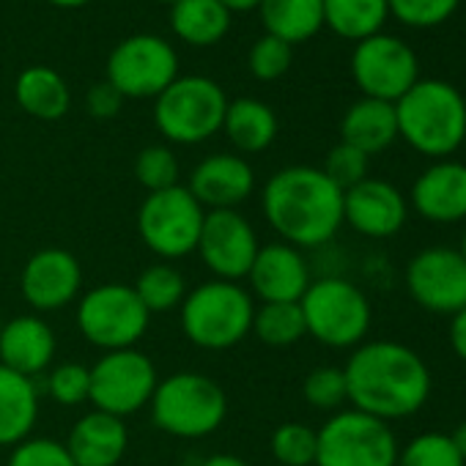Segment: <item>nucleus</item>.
Masks as SVG:
<instances>
[{
  "label": "nucleus",
  "instance_id": "412c9836",
  "mask_svg": "<svg viewBox=\"0 0 466 466\" xmlns=\"http://www.w3.org/2000/svg\"><path fill=\"white\" fill-rule=\"evenodd\" d=\"M56 349L58 340L53 327L36 313L4 321L0 329V365L20 376L36 379L45 373L56 360Z\"/></svg>",
  "mask_w": 466,
  "mask_h": 466
},
{
  "label": "nucleus",
  "instance_id": "58836bf2",
  "mask_svg": "<svg viewBox=\"0 0 466 466\" xmlns=\"http://www.w3.org/2000/svg\"><path fill=\"white\" fill-rule=\"evenodd\" d=\"M6 466H75L64 441L53 436H28L12 447Z\"/></svg>",
  "mask_w": 466,
  "mask_h": 466
},
{
  "label": "nucleus",
  "instance_id": "20e7f679",
  "mask_svg": "<svg viewBox=\"0 0 466 466\" xmlns=\"http://www.w3.org/2000/svg\"><path fill=\"white\" fill-rule=\"evenodd\" d=\"M178 313L181 329L192 346L203 351H225L250 335L256 302L239 283L206 280L187 291Z\"/></svg>",
  "mask_w": 466,
  "mask_h": 466
},
{
  "label": "nucleus",
  "instance_id": "a19ab883",
  "mask_svg": "<svg viewBox=\"0 0 466 466\" xmlns=\"http://www.w3.org/2000/svg\"><path fill=\"white\" fill-rule=\"evenodd\" d=\"M121 107H124V96H121L107 80L91 86L88 94H86V110H88L94 118H99V121L116 118V116L121 113Z\"/></svg>",
  "mask_w": 466,
  "mask_h": 466
},
{
  "label": "nucleus",
  "instance_id": "9d476101",
  "mask_svg": "<svg viewBox=\"0 0 466 466\" xmlns=\"http://www.w3.org/2000/svg\"><path fill=\"white\" fill-rule=\"evenodd\" d=\"M83 340L102 351L135 349L148 332V310L127 283H102L86 291L75 313Z\"/></svg>",
  "mask_w": 466,
  "mask_h": 466
},
{
  "label": "nucleus",
  "instance_id": "6e6552de",
  "mask_svg": "<svg viewBox=\"0 0 466 466\" xmlns=\"http://www.w3.org/2000/svg\"><path fill=\"white\" fill-rule=\"evenodd\" d=\"M206 208L181 184L148 192L137 208V233L159 261H178L198 250Z\"/></svg>",
  "mask_w": 466,
  "mask_h": 466
},
{
  "label": "nucleus",
  "instance_id": "4468645a",
  "mask_svg": "<svg viewBox=\"0 0 466 466\" xmlns=\"http://www.w3.org/2000/svg\"><path fill=\"white\" fill-rule=\"evenodd\" d=\"M261 250L258 233L253 222L239 208L206 211L198 256L203 267L214 275V280L239 283L250 275V267Z\"/></svg>",
  "mask_w": 466,
  "mask_h": 466
},
{
  "label": "nucleus",
  "instance_id": "4be33fe9",
  "mask_svg": "<svg viewBox=\"0 0 466 466\" xmlns=\"http://www.w3.org/2000/svg\"><path fill=\"white\" fill-rule=\"evenodd\" d=\"M64 444L75 466H118L129 447V428L121 417L94 409L72 425Z\"/></svg>",
  "mask_w": 466,
  "mask_h": 466
},
{
  "label": "nucleus",
  "instance_id": "de8ad7c7",
  "mask_svg": "<svg viewBox=\"0 0 466 466\" xmlns=\"http://www.w3.org/2000/svg\"><path fill=\"white\" fill-rule=\"evenodd\" d=\"M461 256H463V261H466V233H463V239H461V250H458Z\"/></svg>",
  "mask_w": 466,
  "mask_h": 466
},
{
  "label": "nucleus",
  "instance_id": "5701e85b",
  "mask_svg": "<svg viewBox=\"0 0 466 466\" xmlns=\"http://www.w3.org/2000/svg\"><path fill=\"white\" fill-rule=\"evenodd\" d=\"M39 420L36 381L0 365V447L25 441Z\"/></svg>",
  "mask_w": 466,
  "mask_h": 466
},
{
  "label": "nucleus",
  "instance_id": "7ed1b4c3",
  "mask_svg": "<svg viewBox=\"0 0 466 466\" xmlns=\"http://www.w3.org/2000/svg\"><path fill=\"white\" fill-rule=\"evenodd\" d=\"M398 137L417 154L447 159L466 140V99L444 80H417L398 102Z\"/></svg>",
  "mask_w": 466,
  "mask_h": 466
},
{
  "label": "nucleus",
  "instance_id": "dca6fc26",
  "mask_svg": "<svg viewBox=\"0 0 466 466\" xmlns=\"http://www.w3.org/2000/svg\"><path fill=\"white\" fill-rule=\"evenodd\" d=\"M23 299L39 313L69 308L83 291V267L64 248H45L34 253L20 272Z\"/></svg>",
  "mask_w": 466,
  "mask_h": 466
},
{
  "label": "nucleus",
  "instance_id": "b1692460",
  "mask_svg": "<svg viewBox=\"0 0 466 466\" xmlns=\"http://www.w3.org/2000/svg\"><path fill=\"white\" fill-rule=\"evenodd\" d=\"M340 137H343L340 143H349L368 157L387 151L398 140L395 105L362 96L346 110L340 121Z\"/></svg>",
  "mask_w": 466,
  "mask_h": 466
},
{
  "label": "nucleus",
  "instance_id": "37998d69",
  "mask_svg": "<svg viewBox=\"0 0 466 466\" xmlns=\"http://www.w3.org/2000/svg\"><path fill=\"white\" fill-rule=\"evenodd\" d=\"M198 466H250V463H245L239 455H230V452H217V455H208V458H203Z\"/></svg>",
  "mask_w": 466,
  "mask_h": 466
},
{
  "label": "nucleus",
  "instance_id": "473e14b6",
  "mask_svg": "<svg viewBox=\"0 0 466 466\" xmlns=\"http://www.w3.org/2000/svg\"><path fill=\"white\" fill-rule=\"evenodd\" d=\"M316 431L305 422H283L272 433V455L280 466H316Z\"/></svg>",
  "mask_w": 466,
  "mask_h": 466
},
{
  "label": "nucleus",
  "instance_id": "1a4fd4ad",
  "mask_svg": "<svg viewBox=\"0 0 466 466\" xmlns=\"http://www.w3.org/2000/svg\"><path fill=\"white\" fill-rule=\"evenodd\" d=\"M316 439V466H395L400 450L390 422L357 409L335 411Z\"/></svg>",
  "mask_w": 466,
  "mask_h": 466
},
{
  "label": "nucleus",
  "instance_id": "39448f33",
  "mask_svg": "<svg viewBox=\"0 0 466 466\" xmlns=\"http://www.w3.org/2000/svg\"><path fill=\"white\" fill-rule=\"evenodd\" d=\"M148 406L151 420L162 433L176 439H203L225 422L228 395L211 376L181 370L157 384Z\"/></svg>",
  "mask_w": 466,
  "mask_h": 466
},
{
  "label": "nucleus",
  "instance_id": "aec40b11",
  "mask_svg": "<svg viewBox=\"0 0 466 466\" xmlns=\"http://www.w3.org/2000/svg\"><path fill=\"white\" fill-rule=\"evenodd\" d=\"M248 280L261 302H299L313 283L305 253L286 242L261 245Z\"/></svg>",
  "mask_w": 466,
  "mask_h": 466
},
{
  "label": "nucleus",
  "instance_id": "9b49d317",
  "mask_svg": "<svg viewBox=\"0 0 466 466\" xmlns=\"http://www.w3.org/2000/svg\"><path fill=\"white\" fill-rule=\"evenodd\" d=\"M178 77V56L170 42L154 34L121 39L105 64V80L124 99H157Z\"/></svg>",
  "mask_w": 466,
  "mask_h": 466
},
{
  "label": "nucleus",
  "instance_id": "7c9ffc66",
  "mask_svg": "<svg viewBox=\"0 0 466 466\" xmlns=\"http://www.w3.org/2000/svg\"><path fill=\"white\" fill-rule=\"evenodd\" d=\"M250 335H256L261 343L272 349H286L299 343L308 335L299 302H261V308H256L253 313Z\"/></svg>",
  "mask_w": 466,
  "mask_h": 466
},
{
  "label": "nucleus",
  "instance_id": "72a5a7b5",
  "mask_svg": "<svg viewBox=\"0 0 466 466\" xmlns=\"http://www.w3.org/2000/svg\"><path fill=\"white\" fill-rule=\"evenodd\" d=\"M302 398L321 411H340V406L349 400L346 390V373L338 365H319L313 368L302 381Z\"/></svg>",
  "mask_w": 466,
  "mask_h": 466
},
{
  "label": "nucleus",
  "instance_id": "2eb2a0df",
  "mask_svg": "<svg viewBox=\"0 0 466 466\" xmlns=\"http://www.w3.org/2000/svg\"><path fill=\"white\" fill-rule=\"evenodd\" d=\"M409 297L428 313L455 316L466 308V261L452 248H425L406 267Z\"/></svg>",
  "mask_w": 466,
  "mask_h": 466
},
{
  "label": "nucleus",
  "instance_id": "ea45409f",
  "mask_svg": "<svg viewBox=\"0 0 466 466\" xmlns=\"http://www.w3.org/2000/svg\"><path fill=\"white\" fill-rule=\"evenodd\" d=\"M368 154H362L360 148L349 146V143H338L335 148H329L327 159H324V173L346 192L354 184H360L362 178H368Z\"/></svg>",
  "mask_w": 466,
  "mask_h": 466
},
{
  "label": "nucleus",
  "instance_id": "393cba45",
  "mask_svg": "<svg viewBox=\"0 0 466 466\" xmlns=\"http://www.w3.org/2000/svg\"><path fill=\"white\" fill-rule=\"evenodd\" d=\"M278 129H280L278 116L267 102L253 99V96H239L228 102L222 132L228 135V140L239 154L267 151L275 143Z\"/></svg>",
  "mask_w": 466,
  "mask_h": 466
},
{
  "label": "nucleus",
  "instance_id": "e433bc0d",
  "mask_svg": "<svg viewBox=\"0 0 466 466\" xmlns=\"http://www.w3.org/2000/svg\"><path fill=\"white\" fill-rule=\"evenodd\" d=\"M291 61H294V50L291 45H286L283 39L278 36H261L253 47H250V56H248V66H250V75L261 83H275L280 80L289 69H291Z\"/></svg>",
  "mask_w": 466,
  "mask_h": 466
},
{
  "label": "nucleus",
  "instance_id": "0eeeda50",
  "mask_svg": "<svg viewBox=\"0 0 466 466\" xmlns=\"http://www.w3.org/2000/svg\"><path fill=\"white\" fill-rule=\"evenodd\" d=\"M308 335L329 349H357L365 343L373 321L370 302L362 289L346 278L313 280L299 299Z\"/></svg>",
  "mask_w": 466,
  "mask_h": 466
},
{
  "label": "nucleus",
  "instance_id": "a18cd8bd",
  "mask_svg": "<svg viewBox=\"0 0 466 466\" xmlns=\"http://www.w3.org/2000/svg\"><path fill=\"white\" fill-rule=\"evenodd\" d=\"M450 439H452V444H455V450L461 452V458L466 461V420L455 425V431L450 433Z\"/></svg>",
  "mask_w": 466,
  "mask_h": 466
},
{
  "label": "nucleus",
  "instance_id": "c9c22d12",
  "mask_svg": "<svg viewBox=\"0 0 466 466\" xmlns=\"http://www.w3.org/2000/svg\"><path fill=\"white\" fill-rule=\"evenodd\" d=\"M47 395L58 406H80L91 398V368L83 362H61L47 373Z\"/></svg>",
  "mask_w": 466,
  "mask_h": 466
},
{
  "label": "nucleus",
  "instance_id": "49530a36",
  "mask_svg": "<svg viewBox=\"0 0 466 466\" xmlns=\"http://www.w3.org/2000/svg\"><path fill=\"white\" fill-rule=\"evenodd\" d=\"M47 4H53L58 9H80V6H88L91 0H47Z\"/></svg>",
  "mask_w": 466,
  "mask_h": 466
},
{
  "label": "nucleus",
  "instance_id": "a878e982",
  "mask_svg": "<svg viewBox=\"0 0 466 466\" xmlns=\"http://www.w3.org/2000/svg\"><path fill=\"white\" fill-rule=\"evenodd\" d=\"M15 99L20 110L39 121H58L72 107V91L61 72L50 66H28L15 80Z\"/></svg>",
  "mask_w": 466,
  "mask_h": 466
},
{
  "label": "nucleus",
  "instance_id": "f257e3e1",
  "mask_svg": "<svg viewBox=\"0 0 466 466\" xmlns=\"http://www.w3.org/2000/svg\"><path fill=\"white\" fill-rule=\"evenodd\" d=\"M343 373L351 409L384 422L417 414L433 387L425 360L398 340L360 343Z\"/></svg>",
  "mask_w": 466,
  "mask_h": 466
},
{
  "label": "nucleus",
  "instance_id": "423d86ee",
  "mask_svg": "<svg viewBox=\"0 0 466 466\" xmlns=\"http://www.w3.org/2000/svg\"><path fill=\"white\" fill-rule=\"evenodd\" d=\"M228 102L222 86L211 77L178 75L154 102V124L165 140L198 146L222 129Z\"/></svg>",
  "mask_w": 466,
  "mask_h": 466
},
{
  "label": "nucleus",
  "instance_id": "f8f14e48",
  "mask_svg": "<svg viewBox=\"0 0 466 466\" xmlns=\"http://www.w3.org/2000/svg\"><path fill=\"white\" fill-rule=\"evenodd\" d=\"M157 368L148 354L137 349L105 351L91 365V403L113 417H129L151 403L157 390Z\"/></svg>",
  "mask_w": 466,
  "mask_h": 466
},
{
  "label": "nucleus",
  "instance_id": "c85d7f7f",
  "mask_svg": "<svg viewBox=\"0 0 466 466\" xmlns=\"http://www.w3.org/2000/svg\"><path fill=\"white\" fill-rule=\"evenodd\" d=\"M387 17V0H324V25L349 42L381 34Z\"/></svg>",
  "mask_w": 466,
  "mask_h": 466
},
{
  "label": "nucleus",
  "instance_id": "f03ea898",
  "mask_svg": "<svg viewBox=\"0 0 466 466\" xmlns=\"http://www.w3.org/2000/svg\"><path fill=\"white\" fill-rule=\"evenodd\" d=\"M261 211L280 242L297 250L329 245L343 228V189L310 165H289L269 176Z\"/></svg>",
  "mask_w": 466,
  "mask_h": 466
},
{
  "label": "nucleus",
  "instance_id": "ddd939ff",
  "mask_svg": "<svg viewBox=\"0 0 466 466\" xmlns=\"http://www.w3.org/2000/svg\"><path fill=\"white\" fill-rule=\"evenodd\" d=\"M351 77L362 96L395 105L420 80L417 53L398 36H368L351 53Z\"/></svg>",
  "mask_w": 466,
  "mask_h": 466
},
{
  "label": "nucleus",
  "instance_id": "a211bd4d",
  "mask_svg": "<svg viewBox=\"0 0 466 466\" xmlns=\"http://www.w3.org/2000/svg\"><path fill=\"white\" fill-rule=\"evenodd\" d=\"M187 189L206 211L239 208L256 189V170L242 154H208L192 167Z\"/></svg>",
  "mask_w": 466,
  "mask_h": 466
},
{
  "label": "nucleus",
  "instance_id": "cd10ccee",
  "mask_svg": "<svg viewBox=\"0 0 466 466\" xmlns=\"http://www.w3.org/2000/svg\"><path fill=\"white\" fill-rule=\"evenodd\" d=\"M258 15L269 36L294 47L324 28V0H261Z\"/></svg>",
  "mask_w": 466,
  "mask_h": 466
},
{
  "label": "nucleus",
  "instance_id": "2f4dec72",
  "mask_svg": "<svg viewBox=\"0 0 466 466\" xmlns=\"http://www.w3.org/2000/svg\"><path fill=\"white\" fill-rule=\"evenodd\" d=\"M395 466H466V461L455 450L450 433L425 431L398 450Z\"/></svg>",
  "mask_w": 466,
  "mask_h": 466
},
{
  "label": "nucleus",
  "instance_id": "79ce46f5",
  "mask_svg": "<svg viewBox=\"0 0 466 466\" xmlns=\"http://www.w3.org/2000/svg\"><path fill=\"white\" fill-rule=\"evenodd\" d=\"M450 346H452V354L461 362H466V308L450 316Z\"/></svg>",
  "mask_w": 466,
  "mask_h": 466
},
{
  "label": "nucleus",
  "instance_id": "f3484780",
  "mask_svg": "<svg viewBox=\"0 0 466 466\" xmlns=\"http://www.w3.org/2000/svg\"><path fill=\"white\" fill-rule=\"evenodd\" d=\"M409 222L406 195L384 178H362L343 192V225L368 239H390Z\"/></svg>",
  "mask_w": 466,
  "mask_h": 466
},
{
  "label": "nucleus",
  "instance_id": "bb28decb",
  "mask_svg": "<svg viewBox=\"0 0 466 466\" xmlns=\"http://www.w3.org/2000/svg\"><path fill=\"white\" fill-rule=\"evenodd\" d=\"M233 15L219 0H178L170 6V31L192 47H211L230 31Z\"/></svg>",
  "mask_w": 466,
  "mask_h": 466
},
{
  "label": "nucleus",
  "instance_id": "6ab92c4d",
  "mask_svg": "<svg viewBox=\"0 0 466 466\" xmlns=\"http://www.w3.org/2000/svg\"><path fill=\"white\" fill-rule=\"evenodd\" d=\"M409 203L422 219L436 225L466 219V165L436 159L414 178Z\"/></svg>",
  "mask_w": 466,
  "mask_h": 466
},
{
  "label": "nucleus",
  "instance_id": "c756f323",
  "mask_svg": "<svg viewBox=\"0 0 466 466\" xmlns=\"http://www.w3.org/2000/svg\"><path fill=\"white\" fill-rule=\"evenodd\" d=\"M132 289H135L137 299L143 302V308L148 310V316H154V313L162 316V313L181 308V302L189 291L184 275L167 261H157V264L146 267L137 275Z\"/></svg>",
  "mask_w": 466,
  "mask_h": 466
},
{
  "label": "nucleus",
  "instance_id": "f704fd0d",
  "mask_svg": "<svg viewBox=\"0 0 466 466\" xmlns=\"http://www.w3.org/2000/svg\"><path fill=\"white\" fill-rule=\"evenodd\" d=\"M135 178L148 189H170L178 184V157L167 146H146L135 157Z\"/></svg>",
  "mask_w": 466,
  "mask_h": 466
},
{
  "label": "nucleus",
  "instance_id": "8fccbe9b",
  "mask_svg": "<svg viewBox=\"0 0 466 466\" xmlns=\"http://www.w3.org/2000/svg\"><path fill=\"white\" fill-rule=\"evenodd\" d=\"M0 329H4V316H0Z\"/></svg>",
  "mask_w": 466,
  "mask_h": 466
},
{
  "label": "nucleus",
  "instance_id": "c03bdc74",
  "mask_svg": "<svg viewBox=\"0 0 466 466\" xmlns=\"http://www.w3.org/2000/svg\"><path fill=\"white\" fill-rule=\"evenodd\" d=\"M219 4H222L230 15H242V12H253V9H258L261 0H219Z\"/></svg>",
  "mask_w": 466,
  "mask_h": 466
},
{
  "label": "nucleus",
  "instance_id": "09e8293b",
  "mask_svg": "<svg viewBox=\"0 0 466 466\" xmlns=\"http://www.w3.org/2000/svg\"><path fill=\"white\" fill-rule=\"evenodd\" d=\"M159 4H167V6H173V4H178V0H159Z\"/></svg>",
  "mask_w": 466,
  "mask_h": 466
},
{
  "label": "nucleus",
  "instance_id": "4c0bfd02",
  "mask_svg": "<svg viewBox=\"0 0 466 466\" xmlns=\"http://www.w3.org/2000/svg\"><path fill=\"white\" fill-rule=\"evenodd\" d=\"M387 6L409 28H436L458 12L461 0H387Z\"/></svg>",
  "mask_w": 466,
  "mask_h": 466
}]
</instances>
